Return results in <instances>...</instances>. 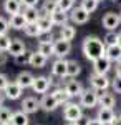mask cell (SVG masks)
Segmentation results:
<instances>
[{
	"label": "cell",
	"instance_id": "34",
	"mask_svg": "<svg viewBox=\"0 0 121 125\" xmlns=\"http://www.w3.org/2000/svg\"><path fill=\"white\" fill-rule=\"evenodd\" d=\"M103 42H104L106 47H110V45H116V43H118V33H116V30H108V33L104 35Z\"/></svg>",
	"mask_w": 121,
	"mask_h": 125
},
{
	"label": "cell",
	"instance_id": "13",
	"mask_svg": "<svg viewBox=\"0 0 121 125\" xmlns=\"http://www.w3.org/2000/svg\"><path fill=\"white\" fill-rule=\"evenodd\" d=\"M98 105L106 107V108H113V107L116 105V97H114V94L113 92H108V90L100 92L98 94Z\"/></svg>",
	"mask_w": 121,
	"mask_h": 125
},
{
	"label": "cell",
	"instance_id": "14",
	"mask_svg": "<svg viewBox=\"0 0 121 125\" xmlns=\"http://www.w3.org/2000/svg\"><path fill=\"white\" fill-rule=\"evenodd\" d=\"M3 94H5V97H7L9 100H18L20 97H22V94H23V88H22L17 82H10L9 85L5 87Z\"/></svg>",
	"mask_w": 121,
	"mask_h": 125
},
{
	"label": "cell",
	"instance_id": "48",
	"mask_svg": "<svg viewBox=\"0 0 121 125\" xmlns=\"http://www.w3.org/2000/svg\"><path fill=\"white\" fill-rule=\"evenodd\" d=\"M5 98H7V97H5V94H3V92H0V107L3 105V102H5Z\"/></svg>",
	"mask_w": 121,
	"mask_h": 125
},
{
	"label": "cell",
	"instance_id": "47",
	"mask_svg": "<svg viewBox=\"0 0 121 125\" xmlns=\"http://www.w3.org/2000/svg\"><path fill=\"white\" fill-rule=\"evenodd\" d=\"M110 125H121V117H116L114 115V118L111 120V124Z\"/></svg>",
	"mask_w": 121,
	"mask_h": 125
},
{
	"label": "cell",
	"instance_id": "26",
	"mask_svg": "<svg viewBox=\"0 0 121 125\" xmlns=\"http://www.w3.org/2000/svg\"><path fill=\"white\" fill-rule=\"evenodd\" d=\"M52 94H53V97L56 98V102H58L60 105H66L68 102H71V97L68 95V92L65 90V87H56Z\"/></svg>",
	"mask_w": 121,
	"mask_h": 125
},
{
	"label": "cell",
	"instance_id": "5",
	"mask_svg": "<svg viewBox=\"0 0 121 125\" xmlns=\"http://www.w3.org/2000/svg\"><path fill=\"white\" fill-rule=\"evenodd\" d=\"M68 15H70V22L73 23V25H85L88 20H90V15L91 13H88L85 9L81 7H73V9L68 12Z\"/></svg>",
	"mask_w": 121,
	"mask_h": 125
},
{
	"label": "cell",
	"instance_id": "9",
	"mask_svg": "<svg viewBox=\"0 0 121 125\" xmlns=\"http://www.w3.org/2000/svg\"><path fill=\"white\" fill-rule=\"evenodd\" d=\"M20 110H23L27 115H33V114H37L40 110V100H37L35 97H25L22 100Z\"/></svg>",
	"mask_w": 121,
	"mask_h": 125
},
{
	"label": "cell",
	"instance_id": "1",
	"mask_svg": "<svg viewBox=\"0 0 121 125\" xmlns=\"http://www.w3.org/2000/svg\"><path fill=\"white\" fill-rule=\"evenodd\" d=\"M81 50H83L85 58L90 60V62H93V60L104 55L106 45H104L103 39L96 37V35H88V37H85L83 43H81Z\"/></svg>",
	"mask_w": 121,
	"mask_h": 125
},
{
	"label": "cell",
	"instance_id": "42",
	"mask_svg": "<svg viewBox=\"0 0 121 125\" xmlns=\"http://www.w3.org/2000/svg\"><path fill=\"white\" fill-rule=\"evenodd\" d=\"M40 0H22V5L23 7H38Z\"/></svg>",
	"mask_w": 121,
	"mask_h": 125
},
{
	"label": "cell",
	"instance_id": "35",
	"mask_svg": "<svg viewBox=\"0 0 121 125\" xmlns=\"http://www.w3.org/2000/svg\"><path fill=\"white\" fill-rule=\"evenodd\" d=\"M12 110H10L9 107H0V125L2 124H9L10 120H12Z\"/></svg>",
	"mask_w": 121,
	"mask_h": 125
},
{
	"label": "cell",
	"instance_id": "11",
	"mask_svg": "<svg viewBox=\"0 0 121 125\" xmlns=\"http://www.w3.org/2000/svg\"><path fill=\"white\" fill-rule=\"evenodd\" d=\"M58 107H60V104L56 102L53 94H43L42 100H40V108L43 112H55Z\"/></svg>",
	"mask_w": 121,
	"mask_h": 125
},
{
	"label": "cell",
	"instance_id": "20",
	"mask_svg": "<svg viewBox=\"0 0 121 125\" xmlns=\"http://www.w3.org/2000/svg\"><path fill=\"white\" fill-rule=\"evenodd\" d=\"M76 37V27L73 23H65L63 27H60V33H58V39H63V40H71Z\"/></svg>",
	"mask_w": 121,
	"mask_h": 125
},
{
	"label": "cell",
	"instance_id": "30",
	"mask_svg": "<svg viewBox=\"0 0 121 125\" xmlns=\"http://www.w3.org/2000/svg\"><path fill=\"white\" fill-rule=\"evenodd\" d=\"M37 50L40 53H43L47 58H50L53 55V42H52V40H40Z\"/></svg>",
	"mask_w": 121,
	"mask_h": 125
},
{
	"label": "cell",
	"instance_id": "4",
	"mask_svg": "<svg viewBox=\"0 0 121 125\" xmlns=\"http://www.w3.org/2000/svg\"><path fill=\"white\" fill-rule=\"evenodd\" d=\"M78 98H80L78 104L83 108H88V110H91V108H95L98 105V92L93 90V88H85Z\"/></svg>",
	"mask_w": 121,
	"mask_h": 125
},
{
	"label": "cell",
	"instance_id": "23",
	"mask_svg": "<svg viewBox=\"0 0 121 125\" xmlns=\"http://www.w3.org/2000/svg\"><path fill=\"white\" fill-rule=\"evenodd\" d=\"M96 118L104 125H110L111 120L114 118V112L113 108H106V107H100L98 108V114H96Z\"/></svg>",
	"mask_w": 121,
	"mask_h": 125
},
{
	"label": "cell",
	"instance_id": "27",
	"mask_svg": "<svg viewBox=\"0 0 121 125\" xmlns=\"http://www.w3.org/2000/svg\"><path fill=\"white\" fill-rule=\"evenodd\" d=\"M10 29L13 30H23V27L27 25V22L23 19V13H15V15H10Z\"/></svg>",
	"mask_w": 121,
	"mask_h": 125
},
{
	"label": "cell",
	"instance_id": "29",
	"mask_svg": "<svg viewBox=\"0 0 121 125\" xmlns=\"http://www.w3.org/2000/svg\"><path fill=\"white\" fill-rule=\"evenodd\" d=\"M10 124L12 125H30V118H28V115L23 110H18V112H13L12 114Z\"/></svg>",
	"mask_w": 121,
	"mask_h": 125
},
{
	"label": "cell",
	"instance_id": "2",
	"mask_svg": "<svg viewBox=\"0 0 121 125\" xmlns=\"http://www.w3.org/2000/svg\"><path fill=\"white\" fill-rule=\"evenodd\" d=\"M63 118L68 124H76L81 117H83V107L76 102H68L66 105H63Z\"/></svg>",
	"mask_w": 121,
	"mask_h": 125
},
{
	"label": "cell",
	"instance_id": "44",
	"mask_svg": "<svg viewBox=\"0 0 121 125\" xmlns=\"http://www.w3.org/2000/svg\"><path fill=\"white\" fill-rule=\"evenodd\" d=\"M114 73H116V77H121V60H120V62H116V67H114Z\"/></svg>",
	"mask_w": 121,
	"mask_h": 125
},
{
	"label": "cell",
	"instance_id": "41",
	"mask_svg": "<svg viewBox=\"0 0 121 125\" xmlns=\"http://www.w3.org/2000/svg\"><path fill=\"white\" fill-rule=\"evenodd\" d=\"M10 83V80H9V77H7V73H2L0 72V92H3L5 90V87Z\"/></svg>",
	"mask_w": 121,
	"mask_h": 125
},
{
	"label": "cell",
	"instance_id": "55",
	"mask_svg": "<svg viewBox=\"0 0 121 125\" xmlns=\"http://www.w3.org/2000/svg\"><path fill=\"white\" fill-rule=\"evenodd\" d=\"M0 65H2V63H0Z\"/></svg>",
	"mask_w": 121,
	"mask_h": 125
},
{
	"label": "cell",
	"instance_id": "3",
	"mask_svg": "<svg viewBox=\"0 0 121 125\" xmlns=\"http://www.w3.org/2000/svg\"><path fill=\"white\" fill-rule=\"evenodd\" d=\"M88 80H90L91 88L96 90V92H104V90H108L111 87V78L108 75H101V73H95L93 72Z\"/></svg>",
	"mask_w": 121,
	"mask_h": 125
},
{
	"label": "cell",
	"instance_id": "53",
	"mask_svg": "<svg viewBox=\"0 0 121 125\" xmlns=\"http://www.w3.org/2000/svg\"><path fill=\"white\" fill-rule=\"evenodd\" d=\"M98 2H103V0H98Z\"/></svg>",
	"mask_w": 121,
	"mask_h": 125
},
{
	"label": "cell",
	"instance_id": "22",
	"mask_svg": "<svg viewBox=\"0 0 121 125\" xmlns=\"http://www.w3.org/2000/svg\"><path fill=\"white\" fill-rule=\"evenodd\" d=\"M50 19H52V22H53L55 27H63L65 23H68L70 15H68V12H63V10H55V12L50 15Z\"/></svg>",
	"mask_w": 121,
	"mask_h": 125
},
{
	"label": "cell",
	"instance_id": "38",
	"mask_svg": "<svg viewBox=\"0 0 121 125\" xmlns=\"http://www.w3.org/2000/svg\"><path fill=\"white\" fill-rule=\"evenodd\" d=\"M9 29H10L9 20L0 15V35H7V33H9Z\"/></svg>",
	"mask_w": 121,
	"mask_h": 125
},
{
	"label": "cell",
	"instance_id": "18",
	"mask_svg": "<svg viewBox=\"0 0 121 125\" xmlns=\"http://www.w3.org/2000/svg\"><path fill=\"white\" fill-rule=\"evenodd\" d=\"M3 10L9 15H15V13H22L23 5L22 0H3Z\"/></svg>",
	"mask_w": 121,
	"mask_h": 125
},
{
	"label": "cell",
	"instance_id": "8",
	"mask_svg": "<svg viewBox=\"0 0 121 125\" xmlns=\"http://www.w3.org/2000/svg\"><path fill=\"white\" fill-rule=\"evenodd\" d=\"M66 70H68V60L65 58H56L52 63V75L56 78H66L68 77Z\"/></svg>",
	"mask_w": 121,
	"mask_h": 125
},
{
	"label": "cell",
	"instance_id": "33",
	"mask_svg": "<svg viewBox=\"0 0 121 125\" xmlns=\"http://www.w3.org/2000/svg\"><path fill=\"white\" fill-rule=\"evenodd\" d=\"M98 5H100L98 0H81V3H80V7L85 9L88 13H93L95 10L98 9Z\"/></svg>",
	"mask_w": 121,
	"mask_h": 125
},
{
	"label": "cell",
	"instance_id": "6",
	"mask_svg": "<svg viewBox=\"0 0 121 125\" xmlns=\"http://www.w3.org/2000/svg\"><path fill=\"white\" fill-rule=\"evenodd\" d=\"M71 52V42L63 39H56L53 42V55L56 58H65L66 55H70Z\"/></svg>",
	"mask_w": 121,
	"mask_h": 125
},
{
	"label": "cell",
	"instance_id": "37",
	"mask_svg": "<svg viewBox=\"0 0 121 125\" xmlns=\"http://www.w3.org/2000/svg\"><path fill=\"white\" fill-rule=\"evenodd\" d=\"M10 43H12V39L9 35H0V52H9Z\"/></svg>",
	"mask_w": 121,
	"mask_h": 125
},
{
	"label": "cell",
	"instance_id": "17",
	"mask_svg": "<svg viewBox=\"0 0 121 125\" xmlns=\"http://www.w3.org/2000/svg\"><path fill=\"white\" fill-rule=\"evenodd\" d=\"M27 52V45L22 39H12V43H10V48H9V55L12 57H18L22 53Z\"/></svg>",
	"mask_w": 121,
	"mask_h": 125
},
{
	"label": "cell",
	"instance_id": "10",
	"mask_svg": "<svg viewBox=\"0 0 121 125\" xmlns=\"http://www.w3.org/2000/svg\"><path fill=\"white\" fill-rule=\"evenodd\" d=\"M50 87H52V83H50V78L47 77V75H40V77H35V80H33V85H32V90L35 92V94H47L48 90H50Z\"/></svg>",
	"mask_w": 121,
	"mask_h": 125
},
{
	"label": "cell",
	"instance_id": "25",
	"mask_svg": "<svg viewBox=\"0 0 121 125\" xmlns=\"http://www.w3.org/2000/svg\"><path fill=\"white\" fill-rule=\"evenodd\" d=\"M38 29H40V32L42 33H52V30H53V22H52V19H50V15H42L40 19H38L37 22Z\"/></svg>",
	"mask_w": 121,
	"mask_h": 125
},
{
	"label": "cell",
	"instance_id": "45",
	"mask_svg": "<svg viewBox=\"0 0 121 125\" xmlns=\"http://www.w3.org/2000/svg\"><path fill=\"white\" fill-rule=\"evenodd\" d=\"M88 122H90V118L83 115L81 118H80V120H78V122H76V124H78V125H88Z\"/></svg>",
	"mask_w": 121,
	"mask_h": 125
},
{
	"label": "cell",
	"instance_id": "54",
	"mask_svg": "<svg viewBox=\"0 0 121 125\" xmlns=\"http://www.w3.org/2000/svg\"><path fill=\"white\" fill-rule=\"evenodd\" d=\"M120 117H121V114H120Z\"/></svg>",
	"mask_w": 121,
	"mask_h": 125
},
{
	"label": "cell",
	"instance_id": "19",
	"mask_svg": "<svg viewBox=\"0 0 121 125\" xmlns=\"http://www.w3.org/2000/svg\"><path fill=\"white\" fill-rule=\"evenodd\" d=\"M65 90L68 92V95L73 98V97H80L81 95V92H83L85 88H83V85H81L78 80H73V78H71V80H66Z\"/></svg>",
	"mask_w": 121,
	"mask_h": 125
},
{
	"label": "cell",
	"instance_id": "28",
	"mask_svg": "<svg viewBox=\"0 0 121 125\" xmlns=\"http://www.w3.org/2000/svg\"><path fill=\"white\" fill-rule=\"evenodd\" d=\"M38 10H40V15H52L55 10H58V0H43L42 9Z\"/></svg>",
	"mask_w": 121,
	"mask_h": 125
},
{
	"label": "cell",
	"instance_id": "51",
	"mask_svg": "<svg viewBox=\"0 0 121 125\" xmlns=\"http://www.w3.org/2000/svg\"><path fill=\"white\" fill-rule=\"evenodd\" d=\"M68 125H78V124H68Z\"/></svg>",
	"mask_w": 121,
	"mask_h": 125
},
{
	"label": "cell",
	"instance_id": "12",
	"mask_svg": "<svg viewBox=\"0 0 121 125\" xmlns=\"http://www.w3.org/2000/svg\"><path fill=\"white\" fill-rule=\"evenodd\" d=\"M111 70V62L104 57H100L93 60V72L95 73H101V75H108V72Z\"/></svg>",
	"mask_w": 121,
	"mask_h": 125
},
{
	"label": "cell",
	"instance_id": "40",
	"mask_svg": "<svg viewBox=\"0 0 121 125\" xmlns=\"http://www.w3.org/2000/svg\"><path fill=\"white\" fill-rule=\"evenodd\" d=\"M111 88H113V94H120L121 95V77H116L111 80Z\"/></svg>",
	"mask_w": 121,
	"mask_h": 125
},
{
	"label": "cell",
	"instance_id": "32",
	"mask_svg": "<svg viewBox=\"0 0 121 125\" xmlns=\"http://www.w3.org/2000/svg\"><path fill=\"white\" fill-rule=\"evenodd\" d=\"M23 33H25L27 37H32V39H38V37L42 35V32H40L37 23H27V25L23 27Z\"/></svg>",
	"mask_w": 121,
	"mask_h": 125
},
{
	"label": "cell",
	"instance_id": "31",
	"mask_svg": "<svg viewBox=\"0 0 121 125\" xmlns=\"http://www.w3.org/2000/svg\"><path fill=\"white\" fill-rule=\"evenodd\" d=\"M66 73H68L70 78L78 77V75L81 73V65H80V62H76V60H68V70H66Z\"/></svg>",
	"mask_w": 121,
	"mask_h": 125
},
{
	"label": "cell",
	"instance_id": "24",
	"mask_svg": "<svg viewBox=\"0 0 121 125\" xmlns=\"http://www.w3.org/2000/svg\"><path fill=\"white\" fill-rule=\"evenodd\" d=\"M104 57L108 58L111 63H116L121 60V47L116 43V45H110L106 47V52H104Z\"/></svg>",
	"mask_w": 121,
	"mask_h": 125
},
{
	"label": "cell",
	"instance_id": "50",
	"mask_svg": "<svg viewBox=\"0 0 121 125\" xmlns=\"http://www.w3.org/2000/svg\"><path fill=\"white\" fill-rule=\"evenodd\" d=\"M2 125H12V124H10V122H9V124H2Z\"/></svg>",
	"mask_w": 121,
	"mask_h": 125
},
{
	"label": "cell",
	"instance_id": "7",
	"mask_svg": "<svg viewBox=\"0 0 121 125\" xmlns=\"http://www.w3.org/2000/svg\"><path fill=\"white\" fill-rule=\"evenodd\" d=\"M101 23L106 30H116L121 25L120 13H116V12H106V13L103 15Z\"/></svg>",
	"mask_w": 121,
	"mask_h": 125
},
{
	"label": "cell",
	"instance_id": "49",
	"mask_svg": "<svg viewBox=\"0 0 121 125\" xmlns=\"http://www.w3.org/2000/svg\"><path fill=\"white\" fill-rule=\"evenodd\" d=\"M118 45H120V47H121V32H120V33H118Z\"/></svg>",
	"mask_w": 121,
	"mask_h": 125
},
{
	"label": "cell",
	"instance_id": "15",
	"mask_svg": "<svg viewBox=\"0 0 121 125\" xmlns=\"http://www.w3.org/2000/svg\"><path fill=\"white\" fill-rule=\"evenodd\" d=\"M33 80H35V75H33L32 72H28V70L20 72L18 75H17V78H15V82H17V83H18L23 90H25V88H32Z\"/></svg>",
	"mask_w": 121,
	"mask_h": 125
},
{
	"label": "cell",
	"instance_id": "36",
	"mask_svg": "<svg viewBox=\"0 0 121 125\" xmlns=\"http://www.w3.org/2000/svg\"><path fill=\"white\" fill-rule=\"evenodd\" d=\"M75 2H76V0H58V10L70 12V10L75 7Z\"/></svg>",
	"mask_w": 121,
	"mask_h": 125
},
{
	"label": "cell",
	"instance_id": "16",
	"mask_svg": "<svg viewBox=\"0 0 121 125\" xmlns=\"http://www.w3.org/2000/svg\"><path fill=\"white\" fill-rule=\"evenodd\" d=\"M48 58L43 55V53H40L38 50H35V52H30V60H28V65L33 68H43L45 65H47Z\"/></svg>",
	"mask_w": 121,
	"mask_h": 125
},
{
	"label": "cell",
	"instance_id": "21",
	"mask_svg": "<svg viewBox=\"0 0 121 125\" xmlns=\"http://www.w3.org/2000/svg\"><path fill=\"white\" fill-rule=\"evenodd\" d=\"M22 13H23V19H25L27 23H37L38 19L42 17L40 15V10L37 7H23Z\"/></svg>",
	"mask_w": 121,
	"mask_h": 125
},
{
	"label": "cell",
	"instance_id": "46",
	"mask_svg": "<svg viewBox=\"0 0 121 125\" xmlns=\"http://www.w3.org/2000/svg\"><path fill=\"white\" fill-rule=\"evenodd\" d=\"M88 125H104V124H101L98 118H90V122H88Z\"/></svg>",
	"mask_w": 121,
	"mask_h": 125
},
{
	"label": "cell",
	"instance_id": "43",
	"mask_svg": "<svg viewBox=\"0 0 121 125\" xmlns=\"http://www.w3.org/2000/svg\"><path fill=\"white\" fill-rule=\"evenodd\" d=\"M7 60H9V52H0V63L3 65L7 63Z\"/></svg>",
	"mask_w": 121,
	"mask_h": 125
},
{
	"label": "cell",
	"instance_id": "52",
	"mask_svg": "<svg viewBox=\"0 0 121 125\" xmlns=\"http://www.w3.org/2000/svg\"><path fill=\"white\" fill-rule=\"evenodd\" d=\"M111 2H118V0H111Z\"/></svg>",
	"mask_w": 121,
	"mask_h": 125
},
{
	"label": "cell",
	"instance_id": "39",
	"mask_svg": "<svg viewBox=\"0 0 121 125\" xmlns=\"http://www.w3.org/2000/svg\"><path fill=\"white\" fill-rule=\"evenodd\" d=\"M15 58V63H18V65H28V60H30V52H25V53H22L18 57H13Z\"/></svg>",
	"mask_w": 121,
	"mask_h": 125
}]
</instances>
